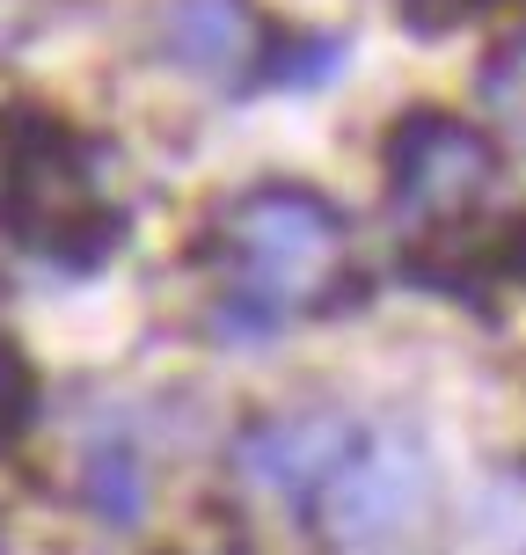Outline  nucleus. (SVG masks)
Listing matches in <instances>:
<instances>
[{"mask_svg":"<svg viewBox=\"0 0 526 555\" xmlns=\"http://www.w3.org/2000/svg\"><path fill=\"white\" fill-rule=\"evenodd\" d=\"M29 416H37V365L15 336H0V453L29 431Z\"/></svg>","mask_w":526,"mask_h":555,"instance_id":"9","label":"nucleus"},{"mask_svg":"<svg viewBox=\"0 0 526 555\" xmlns=\"http://www.w3.org/2000/svg\"><path fill=\"white\" fill-rule=\"evenodd\" d=\"M475 88H483V103H490V111L512 117V125L526 132V29H519V37H504L498 52L483 59Z\"/></svg>","mask_w":526,"mask_h":555,"instance_id":"10","label":"nucleus"},{"mask_svg":"<svg viewBox=\"0 0 526 555\" xmlns=\"http://www.w3.org/2000/svg\"><path fill=\"white\" fill-rule=\"evenodd\" d=\"M336 242H344V212L322 191H307V183H256V191H242L220 220V249L242 271L234 314L249 330H264L293 293H307L330 271Z\"/></svg>","mask_w":526,"mask_h":555,"instance_id":"1","label":"nucleus"},{"mask_svg":"<svg viewBox=\"0 0 526 555\" xmlns=\"http://www.w3.org/2000/svg\"><path fill=\"white\" fill-rule=\"evenodd\" d=\"M381 168H388L395 212L446 227V220H469V205L498 183V146L475 132L469 117L424 103V111L395 117L388 146H381Z\"/></svg>","mask_w":526,"mask_h":555,"instance_id":"2","label":"nucleus"},{"mask_svg":"<svg viewBox=\"0 0 526 555\" xmlns=\"http://www.w3.org/2000/svg\"><path fill=\"white\" fill-rule=\"evenodd\" d=\"M117 242H125V212H111V205L95 197V205H81L74 220H59L52 234L37 242V249L52 256L59 271H95V263H103Z\"/></svg>","mask_w":526,"mask_h":555,"instance_id":"7","label":"nucleus"},{"mask_svg":"<svg viewBox=\"0 0 526 555\" xmlns=\"http://www.w3.org/2000/svg\"><path fill=\"white\" fill-rule=\"evenodd\" d=\"M344 37L336 29H307V37H271L264 44V59H256V74L264 81H278V88H322V81H336L344 74Z\"/></svg>","mask_w":526,"mask_h":555,"instance_id":"6","label":"nucleus"},{"mask_svg":"<svg viewBox=\"0 0 526 555\" xmlns=\"http://www.w3.org/2000/svg\"><path fill=\"white\" fill-rule=\"evenodd\" d=\"M88 504H95L111 527H132L139 504H146V482H139L132 453H95V461H88Z\"/></svg>","mask_w":526,"mask_h":555,"instance_id":"8","label":"nucleus"},{"mask_svg":"<svg viewBox=\"0 0 526 555\" xmlns=\"http://www.w3.org/2000/svg\"><path fill=\"white\" fill-rule=\"evenodd\" d=\"M410 8H424V0H410ZM475 8H490V0H439L416 29H446V23H461V15H475Z\"/></svg>","mask_w":526,"mask_h":555,"instance_id":"11","label":"nucleus"},{"mask_svg":"<svg viewBox=\"0 0 526 555\" xmlns=\"http://www.w3.org/2000/svg\"><path fill=\"white\" fill-rule=\"evenodd\" d=\"M154 29H162V52L176 59V66L213 74V81L256 66L264 44H271V37H264V15H256V0H168Z\"/></svg>","mask_w":526,"mask_h":555,"instance_id":"5","label":"nucleus"},{"mask_svg":"<svg viewBox=\"0 0 526 555\" xmlns=\"http://www.w3.org/2000/svg\"><path fill=\"white\" fill-rule=\"evenodd\" d=\"M234 453H242V468H249L264 490H278V498H293V504H315L336 482V468L359 453V431H351L344 416H330V410L264 416L256 431H242Z\"/></svg>","mask_w":526,"mask_h":555,"instance_id":"3","label":"nucleus"},{"mask_svg":"<svg viewBox=\"0 0 526 555\" xmlns=\"http://www.w3.org/2000/svg\"><path fill=\"white\" fill-rule=\"evenodd\" d=\"M416 498H424V461L410 446H373V453H351L315 504H322L336 541H373V533L402 527V512Z\"/></svg>","mask_w":526,"mask_h":555,"instance_id":"4","label":"nucleus"}]
</instances>
